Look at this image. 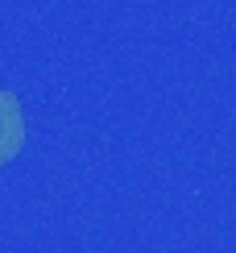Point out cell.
Returning a JSON list of instances; mask_svg holds the SVG:
<instances>
[{
  "label": "cell",
  "mask_w": 236,
  "mask_h": 253,
  "mask_svg": "<svg viewBox=\"0 0 236 253\" xmlns=\"http://www.w3.org/2000/svg\"><path fill=\"white\" fill-rule=\"evenodd\" d=\"M25 150V112L13 91H0V166H8Z\"/></svg>",
  "instance_id": "6da1fadb"
}]
</instances>
